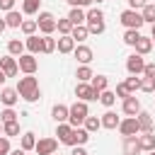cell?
<instances>
[{"mask_svg": "<svg viewBox=\"0 0 155 155\" xmlns=\"http://www.w3.org/2000/svg\"><path fill=\"white\" fill-rule=\"evenodd\" d=\"M36 155H53L56 150H58V140L56 138H41V140H36Z\"/></svg>", "mask_w": 155, "mask_h": 155, "instance_id": "9c48e42d", "label": "cell"}, {"mask_svg": "<svg viewBox=\"0 0 155 155\" xmlns=\"http://www.w3.org/2000/svg\"><path fill=\"white\" fill-rule=\"evenodd\" d=\"M87 5H92V0H80V7H87Z\"/></svg>", "mask_w": 155, "mask_h": 155, "instance_id": "db71d44e", "label": "cell"}, {"mask_svg": "<svg viewBox=\"0 0 155 155\" xmlns=\"http://www.w3.org/2000/svg\"><path fill=\"white\" fill-rule=\"evenodd\" d=\"M99 102H102L104 107H111V104L116 102V92H109V90H104V92L99 94Z\"/></svg>", "mask_w": 155, "mask_h": 155, "instance_id": "f35d334b", "label": "cell"}, {"mask_svg": "<svg viewBox=\"0 0 155 155\" xmlns=\"http://www.w3.org/2000/svg\"><path fill=\"white\" fill-rule=\"evenodd\" d=\"M150 155H155V150H150Z\"/></svg>", "mask_w": 155, "mask_h": 155, "instance_id": "680465c9", "label": "cell"}, {"mask_svg": "<svg viewBox=\"0 0 155 155\" xmlns=\"http://www.w3.org/2000/svg\"><path fill=\"white\" fill-rule=\"evenodd\" d=\"M75 58H78V63H82V65H87L90 61H92V48L90 46H75Z\"/></svg>", "mask_w": 155, "mask_h": 155, "instance_id": "d6986e66", "label": "cell"}, {"mask_svg": "<svg viewBox=\"0 0 155 155\" xmlns=\"http://www.w3.org/2000/svg\"><path fill=\"white\" fill-rule=\"evenodd\" d=\"M53 155H58V153H53Z\"/></svg>", "mask_w": 155, "mask_h": 155, "instance_id": "91938a15", "label": "cell"}, {"mask_svg": "<svg viewBox=\"0 0 155 155\" xmlns=\"http://www.w3.org/2000/svg\"><path fill=\"white\" fill-rule=\"evenodd\" d=\"M92 2H102V0H92Z\"/></svg>", "mask_w": 155, "mask_h": 155, "instance_id": "6f0895ef", "label": "cell"}, {"mask_svg": "<svg viewBox=\"0 0 155 155\" xmlns=\"http://www.w3.org/2000/svg\"><path fill=\"white\" fill-rule=\"evenodd\" d=\"M19 29H22V31H24L27 36H31V34H34V31L39 29V22H36V19H24Z\"/></svg>", "mask_w": 155, "mask_h": 155, "instance_id": "4dcf8cb0", "label": "cell"}, {"mask_svg": "<svg viewBox=\"0 0 155 155\" xmlns=\"http://www.w3.org/2000/svg\"><path fill=\"white\" fill-rule=\"evenodd\" d=\"M143 68H145V61H143V56H140V53L128 56V61H126V70H128L131 75H140V73H143Z\"/></svg>", "mask_w": 155, "mask_h": 155, "instance_id": "8fae6325", "label": "cell"}, {"mask_svg": "<svg viewBox=\"0 0 155 155\" xmlns=\"http://www.w3.org/2000/svg\"><path fill=\"white\" fill-rule=\"evenodd\" d=\"M5 29H7V22H5V19H0V34H2Z\"/></svg>", "mask_w": 155, "mask_h": 155, "instance_id": "f5cc1de1", "label": "cell"}, {"mask_svg": "<svg viewBox=\"0 0 155 155\" xmlns=\"http://www.w3.org/2000/svg\"><path fill=\"white\" fill-rule=\"evenodd\" d=\"M140 82H143V78H138V75H131V78L126 80V87H128V92L133 94L136 90H140Z\"/></svg>", "mask_w": 155, "mask_h": 155, "instance_id": "74e56055", "label": "cell"}, {"mask_svg": "<svg viewBox=\"0 0 155 155\" xmlns=\"http://www.w3.org/2000/svg\"><path fill=\"white\" fill-rule=\"evenodd\" d=\"M68 19L73 22V27H78V24H85V19H87V12H82V7H73V10H70V15H68Z\"/></svg>", "mask_w": 155, "mask_h": 155, "instance_id": "603a6c76", "label": "cell"}, {"mask_svg": "<svg viewBox=\"0 0 155 155\" xmlns=\"http://www.w3.org/2000/svg\"><path fill=\"white\" fill-rule=\"evenodd\" d=\"M138 145H140V150H155V133H143V136H138Z\"/></svg>", "mask_w": 155, "mask_h": 155, "instance_id": "7402d4cb", "label": "cell"}, {"mask_svg": "<svg viewBox=\"0 0 155 155\" xmlns=\"http://www.w3.org/2000/svg\"><path fill=\"white\" fill-rule=\"evenodd\" d=\"M36 22H39V29H41L44 34H53L58 19H56L51 12H39V19H36Z\"/></svg>", "mask_w": 155, "mask_h": 155, "instance_id": "ba28073f", "label": "cell"}, {"mask_svg": "<svg viewBox=\"0 0 155 155\" xmlns=\"http://www.w3.org/2000/svg\"><path fill=\"white\" fill-rule=\"evenodd\" d=\"M150 39H153V41H155V24H153V36H150Z\"/></svg>", "mask_w": 155, "mask_h": 155, "instance_id": "9f6ffc18", "label": "cell"}, {"mask_svg": "<svg viewBox=\"0 0 155 155\" xmlns=\"http://www.w3.org/2000/svg\"><path fill=\"white\" fill-rule=\"evenodd\" d=\"M39 5H41V0H22V12L24 15H36Z\"/></svg>", "mask_w": 155, "mask_h": 155, "instance_id": "83f0119b", "label": "cell"}, {"mask_svg": "<svg viewBox=\"0 0 155 155\" xmlns=\"http://www.w3.org/2000/svg\"><path fill=\"white\" fill-rule=\"evenodd\" d=\"M119 124H121V119H119L114 111H107V114L102 116V126H104V128H119Z\"/></svg>", "mask_w": 155, "mask_h": 155, "instance_id": "d4e9b609", "label": "cell"}, {"mask_svg": "<svg viewBox=\"0 0 155 155\" xmlns=\"http://www.w3.org/2000/svg\"><path fill=\"white\" fill-rule=\"evenodd\" d=\"M5 22H7V27H22V22H24V17L17 12V10H10L7 15H5Z\"/></svg>", "mask_w": 155, "mask_h": 155, "instance_id": "484cf974", "label": "cell"}, {"mask_svg": "<svg viewBox=\"0 0 155 155\" xmlns=\"http://www.w3.org/2000/svg\"><path fill=\"white\" fill-rule=\"evenodd\" d=\"M0 155H10V138L7 136L0 138Z\"/></svg>", "mask_w": 155, "mask_h": 155, "instance_id": "ee69618b", "label": "cell"}, {"mask_svg": "<svg viewBox=\"0 0 155 155\" xmlns=\"http://www.w3.org/2000/svg\"><path fill=\"white\" fill-rule=\"evenodd\" d=\"M0 121H2V124H7V121H17V111H15L12 107H7L5 111H0Z\"/></svg>", "mask_w": 155, "mask_h": 155, "instance_id": "ab89813d", "label": "cell"}, {"mask_svg": "<svg viewBox=\"0 0 155 155\" xmlns=\"http://www.w3.org/2000/svg\"><path fill=\"white\" fill-rule=\"evenodd\" d=\"M124 114L126 116H138V111H140V102H138V97L136 94H128L126 99H124Z\"/></svg>", "mask_w": 155, "mask_h": 155, "instance_id": "4fadbf2b", "label": "cell"}, {"mask_svg": "<svg viewBox=\"0 0 155 155\" xmlns=\"http://www.w3.org/2000/svg\"><path fill=\"white\" fill-rule=\"evenodd\" d=\"M70 36H73L75 41H85V39L90 36V29H87V24H78V27H73Z\"/></svg>", "mask_w": 155, "mask_h": 155, "instance_id": "4316f807", "label": "cell"}, {"mask_svg": "<svg viewBox=\"0 0 155 155\" xmlns=\"http://www.w3.org/2000/svg\"><path fill=\"white\" fill-rule=\"evenodd\" d=\"M0 70H5L7 78H15V75L19 73V63H17L12 56H2V58H0Z\"/></svg>", "mask_w": 155, "mask_h": 155, "instance_id": "7c38bea8", "label": "cell"}, {"mask_svg": "<svg viewBox=\"0 0 155 155\" xmlns=\"http://www.w3.org/2000/svg\"><path fill=\"white\" fill-rule=\"evenodd\" d=\"M99 94L102 92H97L90 82H78V87H75V97L82 102H94V99H99Z\"/></svg>", "mask_w": 155, "mask_h": 155, "instance_id": "5b68a950", "label": "cell"}, {"mask_svg": "<svg viewBox=\"0 0 155 155\" xmlns=\"http://www.w3.org/2000/svg\"><path fill=\"white\" fill-rule=\"evenodd\" d=\"M128 94H131V92H128V87H126V82H121V85H116V97H124V99H126Z\"/></svg>", "mask_w": 155, "mask_h": 155, "instance_id": "f6af8a7d", "label": "cell"}, {"mask_svg": "<svg viewBox=\"0 0 155 155\" xmlns=\"http://www.w3.org/2000/svg\"><path fill=\"white\" fill-rule=\"evenodd\" d=\"M24 46H27V51L29 53H44V36L39 39V36H27V41H24Z\"/></svg>", "mask_w": 155, "mask_h": 155, "instance_id": "9a60e30c", "label": "cell"}, {"mask_svg": "<svg viewBox=\"0 0 155 155\" xmlns=\"http://www.w3.org/2000/svg\"><path fill=\"white\" fill-rule=\"evenodd\" d=\"M0 10H5V12L15 10V0H0Z\"/></svg>", "mask_w": 155, "mask_h": 155, "instance_id": "7dc6e473", "label": "cell"}, {"mask_svg": "<svg viewBox=\"0 0 155 155\" xmlns=\"http://www.w3.org/2000/svg\"><path fill=\"white\" fill-rule=\"evenodd\" d=\"M24 41H19V39H12V41H7V53L10 56H22L24 53Z\"/></svg>", "mask_w": 155, "mask_h": 155, "instance_id": "cb8c5ba5", "label": "cell"}, {"mask_svg": "<svg viewBox=\"0 0 155 155\" xmlns=\"http://www.w3.org/2000/svg\"><path fill=\"white\" fill-rule=\"evenodd\" d=\"M17 92H19V97H24L27 102H36V99L41 97L39 82H36L34 75H24V78H19V82H17Z\"/></svg>", "mask_w": 155, "mask_h": 155, "instance_id": "6da1fadb", "label": "cell"}, {"mask_svg": "<svg viewBox=\"0 0 155 155\" xmlns=\"http://www.w3.org/2000/svg\"><path fill=\"white\" fill-rule=\"evenodd\" d=\"M70 155H87V150L82 148V145H73V153Z\"/></svg>", "mask_w": 155, "mask_h": 155, "instance_id": "681fc988", "label": "cell"}, {"mask_svg": "<svg viewBox=\"0 0 155 155\" xmlns=\"http://www.w3.org/2000/svg\"><path fill=\"white\" fill-rule=\"evenodd\" d=\"M128 5H131V10H138V7L143 10V7L148 5V2H145V0H128Z\"/></svg>", "mask_w": 155, "mask_h": 155, "instance_id": "c3c4849f", "label": "cell"}, {"mask_svg": "<svg viewBox=\"0 0 155 155\" xmlns=\"http://www.w3.org/2000/svg\"><path fill=\"white\" fill-rule=\"evenodd\" d=\"M140 39V34H138V29H126V34H124V44H128V46H136V41Z\"/></svg>", "mask_w": 155, "mask_h": 155, "instance_id": "8d00e7d4", "label": "cell"}, {"mask_svg": "<svg viewBox=\"0 0 155 155\" xmlns=\"http://www.w3.org/2000/svg\"><path fill=\"white\" fill-rule=\"evenodd\" d=\"M85 128H87L90 133L99 131V128H102V119H97V116H87V119H85Z\"/></svg>", "mask_w": 155, "mask_h": 155, "instance_id": "d6a6232c", "label": "cell"}, {"mask_svg": "<svg viewBox=\"0 0 155 155\" xmlns=\"http://www.w3.org/2000/svg\"><path fill=\"white\" fill-rule=\"evenodd\" d=\"M5 80H7V75H5V70H0V85H2Z\"/></svg>", "mask_w": 155, "mask_h": 155, "instance_id": "11a10c76", "label": "cell"}, {"mask_svg": "<svg viewBox=\"0 0 155 155\" xmlns=\"http://www.w3.org/2000/svg\"><path fill=\"white\" fill-rule=\"evenodd\" d=\"M22 148H24V150H34V148H36V138H34L31 131H27V133L22 136Z\"/></svg>", "mask_w": 155, "mask_h": 155, "instance_id": "e575fe53", "label": "cell"}, {"mask_svg": "<svg viewBox=\"0 0 155 155\" xmlns=\"http://www.w3.org/2000/svg\"><path fill=\"white\" fill-rule=\"evenodd\" d=\"M121 24L126 27V29H140L143 24H145V19H143V15L138 12V10H124L121 12Z\"/></svg>", "mask_w": 155, "mask_h": 155, "instance_id": "277c9868", "label": "cell"}, {"mask_svg": "<svg viewBox=\"0 0 155 155\" xmlns=\"http://www.w3.org/2000/svg\"><path fill=\"white\" fill-rule=\"evenodd\" d=\"M87 29H90V34H102L104 31V15H102V10L99 7H92L90 12H87Z\"/></svg>", "mask_w": 155, "mask_h": 155, "instance_id": "3957f363", "label": "cell"}, {"mask_svg": "<svg viewBox=\"0 0 155 155\" xmlns=\"http://www.w3.org/2000/svg\"><path fill=\"white\" fill-rule=\"evenodd\" d=\"M17 63H19V70H22L24 75H34L36 68H39V61L34 58V53H22V56L17 58Z\"/></svg>", "mask_w": 155, "mask_h": 155, "instance_id": "8992f818", "label": "cell"}, {"mask_svg": "<svg viewBox=\"0 0 155 155\" xmlns=\"http://www.w3.org/2000/svg\"><path fill=\"white\" fill-rule=\"evenodd\" d=\"M75 78H78V82H90V80H92L94 75H92V68H90V65H80V68H78V75H75Z\"/></svg>", "mask_w": 155, "mask_h": 155, "instance_id": "f1b7e54d", "label": "cell"}, {"mask_svg": "<svg viewBox=\"0 0 155 155\" xmlns=\"http://www.w3.org/2000/svg\"><path fill=\"white\" fill-rule=\"evenodd\" d=\"M138 153H140L138 138L136 136H124V155H138Z\"/></svg>", "mask_w": 155, "mask_h": 155, "instance_id": "e0dca14e", "label": "cell"}, {"mask_svg": "<svg viewBox=\"0 0 155 155\" xmlns=\"http://www.w3.org/2000/svg\"><path fill=\"white\" fill-rule=\"evenodd\" d=\"M140 90H143V92H155V78H145V75H143Z\"/></svg>", "mask_w": 155, "mask_h": 155, "instance_id": "7bdbcfd3", "label": "cell"}, {"mask_svg": "<svg viewBox=\"0 0 155 155\" xmlns=\"http://www.w3.org/2000/svg\"><path fill=\"white\" fill-rule=\"evenodd\" d=\"M138 131H140V124H138L136 116H128V119H124V121L119 124V133H121V136H136Z\"/></svg>", "mask_w": 155, "mask_h": 155, "instance_id": "30bf717a", "label": "cell"}, {"mask_svg": "<svg viewBox=\"0 0 155 155\" xmlns=\"http://www.w3.org/2000/svg\"><path fill=\"white\" fill-rule=\"evenodd\" d=\"M68 114H70V107H65V104H56V107L51 109V116L56 119V124L68 121Z\"/></svg>", "mask_w": 155, "mask_h": 155, "instance_id": "ffe728a7", "label": "cell"}, {"mask_svg": "<svg viewBox=\"0 0 155 155\" xmlns=\"http://www.w3.org/2000/svg\"><path fill=\"white\" fill-rule=\"evenodd\" d=\"M56 29H58L61 34H70V31H73V22H70L68 17H63V19L56 22Z\"/></svg>", "mask_w": 155, "mask_h": 155, "instance_id": "d590c367", "label": "cell"}, {"mask_svg": "<svg viewBox=\"0 0 155 155\" xmlns=\"http://www.w3.org/2000/svg\"><path fill=\"white\" fill-rule=\"evenodd\" d=\"M70 131H73V126H70V124H65V121H63V124H58V128H56L58 140H61V143H65V140H68V136H70Z\"/></svg>", "mask_w": 155, "mask_h": 155, "instance_id": "f546056e", "label": "cell"}, {"mask_svg": "<svg viewBox=\"0 0 155 155\" xmlns=\"http://www.w3.org/2000/svg\"><path fill=\"white\" fill-rule=\"evenodd\" d=\"M87 140H90V131H87V128H80V126H75V128L70 131V136H68L65 145H85Z\"/></svg>", "mask_w": 155, "mask_h": 155, "instance_id": "52a82bcc", "label": "cell"}, {"mask_svg": "<svg viewBox=\"0 0 155 155\" xmlns=\"http://www.w3.org/2000/svg\"><path fill=\"white\" fill-rule=\"evenodd\" d=\"M17 99H19V92H17V90H12V87H5V90L0 92V102H2L5 107H15V104H17Z\"/></svg>", "mask_w": 155, "mask_h": 155, "instance_id": "2e32d148", "label": "cell"}, {"mask_svg": "<svg viewBox=\"0 0 155 155\" xmlns=\"http://www.w3.org/2000/svg\"><path fill=\"white\" fill-rule=\"evenodd\" d=\"M150 51H153V39H150V36H140V39L136 41V53L145 56V53H150Z\"/></svg>", "mask_w": 155, "mask_h": 155, "instance_id": "44dd1931", "label": "cell"}, {"mask_svg": "<svg viewBox=\"0 0 155 155\" xmlns=\"http://www.w3.org/2000/svg\"><path fill=\"white\" fill-rule=\"evenodd\" d=\"M143 75H145V78H155V63H145Z\"/></svg>", "mask_w": 155, "mask_h": 155, "instance_id": "bcb514c9", "label": "cell"}, {"mask_svg": "<svg viewBox=\"0 0 155 155\" xmlns=\"http://www.w3.org/2000/svg\"><path fill=\"white\" fill-rule=\"evenodd\" d=\"M140 15H143V19H145V22H150V24H155V5H145Z\"/></svg>", "mask_w": 155, "mask_h": 155, "instance_id": "60d3db41", "label": "cell"}, {"mask_svg": "<svg viewBox=\"0 0 155 155\" xmlns=\"http://www.w3.org/2000/svg\"><path fill=\"white\" fill-rule=\"evenodd\" d=\"M10 155H24V148H17V150H10Z\"/></svg>", "mask_w": 155, "mask_h": 155, "instance_id": "f907efd6", "label": "cell"}, {"mask_svg": "<svg viewBox=\"0 0 155 155\" xmlns=\"http://www.w3.org/2000/svg\"><path fill=\"white\" fill-rule=\"evenodd\" d=\"M56 51V39H51V34H44V53H53Z\"/></svg>", "mask_w": 155, "mask_h": 155, "instance_id": "b9f144b4", "label": "cell"}, {"mask_svg": "<svg viewBox=\"0 0 155 155\" xmlns=\"http://www.w3.org/2000/svg\"><path fill=\"white\" fill-rule=\"evenodd\" d=\"M2 131H5L7 138H10V136H19V121H7V124H2Z\"/></svg>", "mask_w": 155, "mask_h": 155, "instance_id": "836d02e7", "label": "cell"}, {"mask_svg": "<svg viewBox=\"0 0 155 155\" xmlns=\"http://www.w3.org/2000/svg\"><path fill=\"white\" fill-rule=\"evenodd\" d=\"M68 5H73V7H80V0H65Z\"/></svg>", "mask_w": 155, "mask_h": 155, "instance_id": "816d5d0a", "label": "cell"}, {"mask_svg": "<svg viewBox=\"0 0 155 155\" xmlns=\"http://www.w3.org/2000/svg\"><path fill=\"white\" fill-rule=\"evenodd\" d=\"M56 48H58V53H73L75 51V39L70 34H63L61 39H56Z\"/></svg>", "mask_w": 155, "mask_h": 155, "instance_id": "5bb4252c", "label": "cell"}, {"mask_svg": "<svg viewBox=\"0 0 155 155\" xmlns=\"http://www.w3.org/2000/svg\"><path fill=\"white\" fill-rule=\"evenodd\" d=\"M87 116H90V111H87V102L78 99V102L70 107V114H68V124L75 128V126L85 124V119H87Z\"/></svg>", "mask_w": 155, "mask_h": 155, "instance_id": "7a4b0ae2", "label": "cell"}, {"mask_svg": "<svg viewBox=\"0 0 155 155\" xmlns=\"http://www.w3.org/2000/svg\"><path fill=\"white\" fill-rule=\"evenodd\" d=\"M136 119H138V124H140V131H143V133H153V128H155V126H153V116H150L148 111H143V109H140Z\"/></svg>", "mask_w": 155, "mask_h": 155, "instance_id": "ac0fdd59", "label": "cell"}, {"mask_svg": "<svg viewBox=\"0 0 155 155\" xmlns=\"http://www.w3.org/2000/svg\"><path fill=\"white\" fill-rule=\"evenodd\" d=\"M90 85H92V87H94L97 92H104V90H107V85H109V80H107L104 75H94Z\"/></svg>", "mask_w": 155, "mask_h": 155, "instance_id": "1f68e13d", "label": "cell"}]
</instances>
